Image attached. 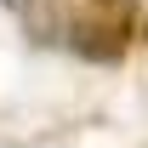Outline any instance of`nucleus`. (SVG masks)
<instances>
[{
    "label": "nucleus",
    "mask_w": 148,
    "mask_h": 148,
    "mask_svg": "<svg viewBox=\"0 0 148 148\" xmlns=\"http://www.w3.org/2000/svg\"><path fill=\"white\" fill-rule=\"evenodd\" d=\"M137 0H86L69 17V51L86 63H120L137 40Z\"/></svg>",
    "instance_id": "1"
},
{
    "label": "nucleus",
    "mask_w": 148,
    "mask_h": 148,
    "mask_svg": "<svg viewBox=\"0 0 148 148\" xmlns=\"http://www.w3.org/2000/svg\"><path fill=\"white\" fill-rule=\"evenodd\" d=\"M17 17L40 46H51L69 34V0H17Z\"/></svg>",
    "instance_id": "2"
},
{
    "label": "nucleus",
    "mask_w": 148,
    "mask_h": 148,
    "mask_svg": "<svg viewBox=\"0 0 148 148\" xmlns=\"http://www.w3.org/2000/svg\"><path fill=\"white\" fill-rule=\"evenodd\" d=\"M6 6H12V12H17V0H6Z\"/></svg>",
    "instance_id": "3"
}]
</instances>
